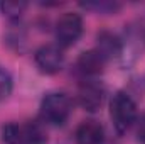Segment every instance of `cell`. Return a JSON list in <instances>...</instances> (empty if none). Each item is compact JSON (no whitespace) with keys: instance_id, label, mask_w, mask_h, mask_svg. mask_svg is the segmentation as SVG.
Wrapping results in <instances>:
<instances>
[{"instance_id":"cell-4","label":"cell","mask_w":145,"mask_h":144,"mask_svg":"<svg viewBox=\"0 0 145 144\" xmlns=\"http://www.w3.org/2000/svg\"><path fill=\"white\" fill-rule=\"evenodd\" d=\"M106 88L101 81L95 78H84L78 87V102L88 112H96L103 105Z\"/></svg>"},{"instance_id":"cell-3","label":"cell","mask_w":145,"mask_h":144,"mask_svg":"<svg viewBox=\"0 0 145 144\" xmlns=\"http://www.w3.org/2000/svg\"><path fill=\"white\" fill-rule=\"evenodd\" d=\"M56 44L59 48H71L78 42V39L83 34V19L76 12H64L54 27Z\"/></svg>"},{"instance_id":"cell-5","label":"cell","mask_w":145,"mask_h":144,"mask_svg":"<svg viewBox=\"0 0 145 144\" xmlns=\"http://www.w3.org/2000/svg\"><path fill=\"white\" fill-rule=\"evenodd\" d=\"M34 63L44 75H54L64 66V51L57 44H44L34 53Z\"/></svg>"},{"instance_id":"cell-6","label":"cell","mask_w":145,"mask_h":144,"mask_svg":"<svg viewBox=\"0 0 145 144\" xmlns=\"http://www.w3.org/2000/svg\"><path fill=\"white\" fill-rule=\"evenodd\" d=\"M105 65H106V59L96 49L84 51L76 59V68L84 78H95V76L101 75L105 70Z\"/></svg>"},{"instance_id":"cell-10","label":"cell","mask_w":145,"mask_h":144,"mask_svg":"<svg viewBox=\"0 0 145 144\" xmlns=\"http://www.w3.org/2000/svg\"><path fill=\"white\" fill-rule=\"evenodd\" d=\"M2 139L5 144H27L25 143V137H24V131H22V126H17V124H5L2 127Z\"/></svg>"},{"instance_id":"cell-12","label":"cell","mask_w":145,"mask_h":144,"mask_svg":"<svg viewBox=\"0 0 145 144\" xmlns=\"http://www.w3.org/2000/svg\"><path fill=\"white\" fill-rule=\"evenodd\" d=\"M25 7H27L25 2H5V3H0V9L10 19H19L20 14L25 10Z\"/></svg>"},{"instance_id":"cell-7","label":"cell","mask_w":145,"mask_h":144,"mask_svg":"<svg viewBox=\"0 0 145 144\" xmlns=\"http://www.w3.org/2000/svg\"><path fill=\"white\" fill-rule=\"evenodd\" d=\"M106 61L118 58L123 51V42L121 39L111 31H100L96 34V48H95Z\"/></svg>"},{"instance_id":"cell-2","label":"cell","mask_w":145,"mask_h":144,"mask_svg":"<svg viewBox=\"0 0 145 144\" xmlns=\"http://www.w3.org/2000/svg\"><path fill=\"white\" fill-rule=\"evenodd\" d=\"M110 117L115 131L121 136L137 122V104L123 90H118L110 100Z\"/></svg>"},{"instance_id":"cell-11","label":"cell","mask_w":145,"mask_h":144,"mask_svg":"<svg viewBox=\"0 0 145 144\" xmlns=\"http://www.w3.org/2000/svg\"><path fill=\"white\" fill-rule=\"evenodd\" d=\"M12 88H14V81L10 73L3 66H0V100H5L12 93Z\"/></svg>"},{"instance_id":"cell-8","label":"cell","mask_w":145,"mask_h":144,"mask_svg":"<svg viewBox=\"0 0 145 144\" xmlns=\"http://www.w3.org/2000/svg\"><path fill=\"white\" fill-rule=\"evenodd\" d=\"M105 129L98 120H84L76 129V144H103Z\"/></svg>"},{"instance_id":"cell-1","label":"cell","mask_w":145,"mask_h":144,"mask_svg":"<svg viewBox=\"0 0 145 144\" xmlns=\"http://www.w3.org/2000/svg\"><path fill=\"white\" fill-rule=\"evenodd\" d=\"M39 108L46 126H64L72 112V102L64 92H49L42 97Z\"/></svg>"},{"instance_id":"cell-13","label":"cell","mask_w":145,"mask_h":144,"mask_svg":"<svg viewBox=\"0 0 145 144\" xmlns=\"http://www.w3.org/2000/svg\"><path fill=\"white\" fill-rule=\"evenodd\" d=\"M84 9H93L101 14H115L121 5L116 2H93V3H83Z\"/></svg>"},{"instance_id":"cell-9","label":"cell","mask_w":145,"mask_h":144,"mask_svg":"<svg viewBox=\"0 0 145 144\" xmlns=\"http://www.w3.org/2000/svg\"><path fill=\"white\" fill-rule=\"evenodd\" d=\"M22 131L27 144H47V129L40 119L25 122L22 126Z\"/></svg>"},{"instance_id":"cell-14","label":"cell","mask_w":145,"mask_h":144,"mask_svg":"<svg viewBox=\"0 0 145 144\" xmlns=\"http://www.w3.org/2000/svg\"><path fill=\"white\" fill-rule=\"evenodd\" d=\"M137 139L140 144H145V114L140 115V119H137Z\"/></svg>"}]
</instances>
